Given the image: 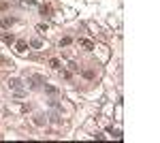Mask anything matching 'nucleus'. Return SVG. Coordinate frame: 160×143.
Returning a JSON list of instances; mask_svg holds the SVG:
<instances>
[{"mask_svg": "<svg viewBox=\"0 0 160 143\" xmlns=\"http://www.w3.org/2000/svg\"><path fill=\"white\" fill-rule=\"evenodd\" d=\"M79 45H81V47H86V49H94L92 41H88V39H81V41H79Z\"/></svg>", "mask_w": 160, "mask_h": 143, "instance_id": "39448f33", "label": "nucleus"}, {"mask_svg": "<svg viewBox=\"0 0 160 143\" xmlns=\"http://www.w3.org/2000/svg\"><path fill=\"white\" fill-rule=\"evenodd\" d=\"M49 66H51V69H60V60L58 58H51L49 60Z\"/></svg>", "mask_w": 160, "mask_h": 143, "instance_id": "423d86ee", "label": "nucleus"}, {"mask_svg": "<svg viewBox=\"0 0 160 143\" xmlns=\"http://www.w3.org/2000/svg\"><path fill=\"white\" fill-rule=\"evenodd\" d=\"M0 41H2V43L4 45H13V43H15V36H13V34H9V32H2V34H0Z\"/></svg>", "mask_w": 160, "mask_h": 143, "instance_id": "f03ea898", "label": "nucleus"}, {"mask_svg": "<svg viewBox=\"0 0 160 143\" xmlns=\"http://www.w3.org/2000/svg\"><path fill=\"white\" fill-rule=\"evenodd\" d=\"M41 13H43V15H49L51 9H49V6H41Z\"/></svg>", "mask_w": 160, "mask_h": 143, "instance_id": "0eeeda50", "label": "nucleus"}, {"mask_svg": "<svg viewBox=\"0 0 160 143\" xmlns=\"http://www.w3.org/2000/svg\"><path fill=\"white\" fill-rule=\"evenodd\" d=\"M36 30H39V32H47V26L41 24V26H36Z\"/></svg>", "mask_w": 160, "mask_h": 143, "instance_id": "1a4fd4ad", "label": "nucleus"}, {"mask_svg": "<svg viewBox=\"0 0 160 143\" xmlns=\"http://www.w3.org/2000/svg\"><path fill=\"white\" fill-rule=\"evenodd\" d=\"M15 49H17L19 53H26V49H28V43H26V41H17V43H15Z\"/></svg>", "mask_w": 160, "mask_h": 143, "instance_id": "7ed1b4c3", "label": "nucleus"}, {"mask_svg": "<svg viewBox=\"0 0 160 143\" xmlns=\"http://www.w3.org/2000/svg\"><path fill=\"white\" fill-rule=\"evenodd\" d=\"M9 90H15V92H17V96H22V94H24V88H22V79H17V77L9 79Z\"/></svg>", "mask_w": 160, "mask_h": 143, "instance_id": "f257e3e1", "label": "nucleus"}, {"mask_svg": "<svg viewBox=\"0 0 160 143\" xmlns=\"http://www.w3.org/2000/svg\"><path fill=\"white\" fill-rule=\"evenodd\" d=\"M13 24H15L13 17H2V19H0V26H2V28H9V26H13Z\"/></svg>", "mask_w": 160, "mask_h": 143, "instance_id": "20e7f679", "label": "nucleus"}, {"mask_svg": "<svg viewBox=\"0 0 160 143\" xmlns=\"http://www.w3.org/2000/svg\"><path fill=\"white\" fill-rule=\"evenodd\" d=\"M68 43H71V39L66 36V39H62V41H60V47H62V45H68Z\"/></svg>", "mask_w": 160, "mask_h": 143, "instance_id": "6e6552de", "label": "nucleus"}]
</instances>
